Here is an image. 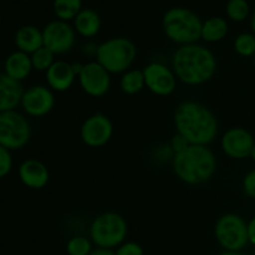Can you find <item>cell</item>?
<instances>
[{"label": "cell", "mask_w": 255, "mask_h": 255, "mask_svg": "<svg viewBox=\"0 0 255 255\" xmlns=\"http://www.w3.org/2000/svg\"><path fill=\"white\" fill-rule=\"evenodd\" d=\"M146 89L159 97L171 96L177 89L178 79L173 69L161 61H151L143 67Z\"/></svg>", "instance_id": "9c48e42d"}, {"label": "cell", "mask_w": 255, "mask_h": 255, "mask_svg": "<svg viewBox=\"0 0 255 255\" xmlns=\"http://www.w3.org/2000/svg\"><path fill=\"white\" fill-rule=\"evenodd\" d=\"M229 32V24L224 17L212 16L203 21L201 39L208 44H216L227 37Z\"/></svg>", "instance_id": "44dd1931"}, {"label": "cell", "mask_w": 255, "mask_h": 255, "mask_svg": "<svg viewBox=\"0 0 255 255\" xmlns=\"http://www.w3.org/2000/svg\"><path fill=\"white\" fill-rule=\"evenodd\" d=\"M55 92L45 85H35L25 90L21 99L24 111L31 117H44L54 110Z\"/></svg>", "instance_id": "5bb4252c"}, {"label": "cell", "mask_w": 255, "mask_h": 255, "mask_svg": "<svg viewBox=\"0 0 255 255\" xmlns=\"http://www.w3.org/2000/svg\"><path fill=\"white\" fill-rule=\"evenodd\" d=\"M137 57V47L128 37L116 36L99 44L96 61L111 75H122L132 69Z\"/></svg>", "instance_id": "5b68a950"}, {"label": "cell", "mask_w": 255, "mask_h": 255, "mask_svg": "<svg viewBox=\"0 0 255 255\" xmlns=\"http://www.w3.org/2000/svg\"><path fill=\"white\" fill-rule=\"evenodd\" d=\"M217 166V157L209 146L191 144L172 158L174 174L188 186H199L211 181L216 174Z\"/></svg>", "instance_id": "3957f363"}, {"label": "cell", "mask_w": 255, "mask_h": 255, "mask_svg": "<svg viewBox=\"0 0 255 255\" xmlns=\"http://www.w3.org/2000/svg\"><path fill=\"white\" fill-rule=\"evenodd\" d=\"M112 75L96 60L86 62L77 76L80 87L90 97L99 99L105 96L111 89Z\"/></svg>", "instance_id": "8fae6325"}, {"label": "cell", "mask_w": 255, "mask_h": 255, "mask_svg": "<svg viewBox=\"0 0 255 255\" xmlns=\"http://www.w3.org/2000/svg\"><path fill=\"white\" fill-rule=\"evenodd\" d=\"M128 224L124 216L116 212H104L92 219L89 237L96 248L115 249L126 242Z\"/></svg>", "instance_id": "8992f818"}, {"label": "cell", "mask_w": 255, "mask_h": 255, "mask_svg": "<svg viewBox=\"0 0 255 255\" xmlns=\"http://www.w3.org/2000/svg\"><path fill=\"white\" fill-rule=\"evenodd\" d=\"M214 238L223 251L243 252L249 244L248 222L237 213L223 214L216 222Z\"/></svg>", "instance_id": "52a82bcc"}, {"label": "cell", "mask_w": 255, "mask_h": 255, "mask_svg": "<svg viewBox=\"0 0 255 255\" xmlns=\"http://www.w3.org/2000/svg\"><path fill=\"white\" fill-rule=\"evenodd\" d=\"M251 27H252V32L255 35V10L252 15V19H251Z\"/></svg>", "instance_id": "d590c367"}, {"label": "cell", "mask_w": 255, "mask_h": 255, "mask_svg": "<svg viewBox=\"0 0 255 255\" xmlns=\"http://www.w3.org/2000/svg\"><path fill=\"white\" fill-rule=\"evenodd\" d=\"M115 254L116 255H144V251L142 248L141 244H138L137 242L132 241H126L121 244L120 247H117L115 249Z\"/></svg>", "instance_id": "83f0119b"}, {"label": "cell", "mask_w": 255, "mask_h": 255, "mask_svg": "<svg viewBox=\"0 0 255 255\" xmlns=\"http://www.w3.org/2000/svg\"><path fill=\"white\" fill-rule=\"evenodd\" d=\"M114 131L111 119L102 112H96L82 122L80 138L90 148H101L111 141Z\"/></svg>", "instance_id": "30bf717a"}, {"label": "cell", "mask_w": 255, "mask_h": 255, "mask_svg": "<svg viewBox=\"0 0 255 255\" xmlns=\"http://www.w3.org/2000/svg\"><path fill=\"white\" fill-rule=\"evenodd\" d=\"M19 178L27 188L39 191L45 188L49 183L50 172L41 161L36 158H29L20 164Z\"/></svg>", "instance_id": "2e32d148"}, {"label": "cell", "mask_w": 255, "mask_h": 255, "mask_svg": "<svg viewBox=\"0 0 255 255\" xmlns=\"http://www.w3.org/2000/svg\"><path fill=\"white\" fill-rule=\"evenodd\" d=\"M55 56H56V55H55L51 50H49L45 46L40 47V49L36 50L34 54L30 55L32 67H34V70L40 72H46L47 70L52 66V64L56 61V60H55Z\"/></svg>", "instance_id": "4316f807"}, {"label": "cell", "mask_w": 255, "mask_h": 255, "mask_svg": "<svg viewBox=\"0 0 255 255\" xmlns=\"http://www.w3.org/2000/svg\"><path fill=\"white\" fill-rule=\"evenodd\" d=\"M120 89L128 96L139 94L146 89L143 71L138 69H129L120 77Z\"/></svg>", "instance_id": "7402d4cb"}, {"label": "cell", "mask_w": 255, "mask_h": 255, "mask_svg": "<svg viewBox=\"0 0 255 255\" xmlns=\"http://www.w3.org/2000/svg\"><path fill=\"white\" fill-rule=\"evenodd\" d=\"M45 79L46 86H49L54 92H66L75 84L77 76L72 67V62L66 60H56L45 72Z\"/></svg>", "instance_id": "9a60e30c"}, {"label": "cell", "mask_w": 255, "mask_h": 255, "mask_svg": "<svg viewBox=\"0 0 255 255\" xmlns=\"http://www.w3.org/2000/svg\"><path fill=\"white\" fill-rule=\"evenodd\" d=\"M90 255H116V254H115V251H112V249L95 248Z\"/></svg>", "instance_id": "836d02e7"}, {"label": "cell", "mask_w": 255, "mask_h": 255, "mask_svg": "<svg viewBox=\"0 0 255 255\" xmlns=\"http://www.w3.org/2000/svg\"><path fill=\"white\" fill-rule=\"evenodd\" d=\"M32 70L34 67H32L30 55L19 51V50L9 55L5 61V75L19 82L26 79L31 74Z\"/></svg>", "instance_id": "ffe728a7"}, {"label": "cell", "mask_w": 255, "mask_h": 255, "mask_svg": "<svg viewBox=\"0 0 255 255\" xmlns=\"http://www.w3.org/2000/svg\"><path fill=\"white\" fill-rule=\"evenodd\" d=\"M74 29L77 35L84 39H92L101 31L102 20L99 12L94 9H82L74 19Z\"/></svg>", "instance_id": "ac0fdd59"}, {"label": "cell", "mask_w": 255, "mask_h": 255, "mask_svg": "<svg viewBox=\"0 0 255 255\" xmlns=\"http://www.w3.org/2000/svg\"><path fill=\"white\" fill-rule=\"evenodd\" d=\"M94 251V243L86 236L71 237L66 243V253L69 255H90Z\"/></svg>", "instance_id": "484cf974"}, {"label": "cell", "mask_w": 255, "mask_h": 255, "mask_svg": "<svg viewBox=\"0 0 255 255\" xmlns=\"http://www.w3.org/2000/svg\"><path fill=\"white\" fill-rule=\"evenodd\" d=\"M227 1H229V0H227Z\"/></svg>", "instance_id": "f35d334b"}, {"label": "cell", "mask_w": 255, "mask_h": 255, "mask_svg": "<svg viewBox=\"0 0 255 255\" xmlns=\"http://www.w3.org/2000/svg\"><path fill=\"white\" fill-rule=\"evenodd\" d=\"M249 158H251L252 161H253L254 163H255V142H254V146H253V148H252V152H251V157H249Z\"/></svg>", "instance_id": "8d00e7d4"}, {"label": "cell", "mask_w": 255, "mask_h": 255, "mask_svg": "<svg viewBox=\"0 0 255 255\" xmlns=\"http://www.w3.org/2000/svg\"><path fill=\"white\" fill-rule=\"evenodd\" d=\"M31 137L29 121L14 111L0 114V146L6 149H20L26 146Z\"/></svg>", "instance_id": "ba28073f"}, {"label": "cell", "mask_w": 255, "mask_h": 255, "mask_svg": "<svg viewBox=\"0 0 255 255\" xmlns=\"http://www.w3.org/2000/svg\"><path fill=\"white\" fill-rule=\"evenodd\" d=\"M233 49L239 56L253 57L255 55V35L253 32H241L233 41Z\"/></svg>", "instance_id": "cb8c5ba5"}, {"label": "cell", "mask_w": 255, "mask_h": 255, "mask_svg": "<svg viewBox=\"0 0 255 255\" xmlns=\"http://www.w3.org/2000/svg\"><path fill=\"white\" fill-rule=\"evenodd\" d=\"M15 44L19 51L25 52L27 55L34 54L36 50L44 46V37L42 30L34 25H25L20 27L15 34Z\"/></svg>", "instance_id": "d6986e66"}, {"label": "cell", "mask_w": 255, "mask_h": 255, "mask_svg": "<svg viewBox=\"0 0 255 255\" xmlns=\"http://www.w3.org/2000/svg\"><path fill=\"white\" fill-rule=\"evenodd\" d=\"M173 124L177 133L191 144L209 146L218 137V119L208 106L196 100H186L176 107Z\"/></svg>", "instance_id": "6da1fadb"}, {"label": "cell", "mask_w": 255, "mask_h": 255, "mask_svg": "<svg viewBox=\"0 0 255 255\" xmlns=\"http://www.w3.org/2000/svg\"><path fill=\"white\" fill-rule=\"evenodd\" d=\"M24 89L21 82L0 74V114L14 111L21 104Z\"/></svg>", "instance_id": "e0dca14e"}, {"label": "cell", "mask_w": 255, "mask_h": 255, "mask_svg": "<svg viewBox=\"0 0 255 255\" xmlns=\"http://www.w3.org/2000/svg\"><path fill=\"white\" fill-rule=\"evenodd\" d=\"M248 239L249 244L255 247V216L248 222Z\"/></svg>", "instance_id": "d6a6232c"}, {"label": "cell", "mask_w": 255, "mask_h": 255, "mask_svg": "<svg viewBox=\"0 0 255 255\" xmlns=\"http://www.w3.org/2000/svg\"><path fill=\"white\" fill-rule=\"evenodd\" d=\"M97 49H99V45L94 44V42H87V44H85L82 46L81 51L86 57H94V59H96Z\"/></svg>", "instance_id": "1f68e13d"}, {"label": "cell", "mask_w": 255, "mask_h": 255, "mask_svg": "<svg viewBox=\"0 0 255 255\" xmlns=\"http://www.w3.org/2000/svg\"><path fill=\"white\" fill-rule=\"evenodd\" d=\"M253 62H254V66H255V55L253 56Z\"/></svg>", "instance_id": "74e56055"}, {"label": "cell", "mask_w": 255, "mask_h": 255, "mask_svg": "<svg viewBox=\"0 0 255 255\" xmlns=\"http://www.w3.org/2000/svg\"><path fill=\"white\" fill-rule=\"evenodd\" d=\"M218 255H246L243 254L242 252H228V251H223L222 253H219Z\"/></svg>", "instance_id": "e575fe53"}, {"label": "cell", "mask_w": 255, "mask_h": 255, "mask_svg": "<svg viewBox=\"0 0 255 255\" xmlns=\"http://www.w3.org/2000/svg\"><path fill=\"white\" fill-rule=\"evenodd\" d=\"M201 17L187 7H172L167 10L162 19L164 35L178 46L196 44L201 40Z\"/></svg>", "instance_id": "277c9868"}, {"label": "cell", "mask_w": 255, "mask_h": 255, "mask_svg": "<svg viewBox=\"0 0 255 255\" xmlns=\"http://www.w3.org/2000/svg\"><path fill=\"white\" fill-rule=\"evenodd\" d=\"M76 31L67 21L54 20L42 29L44 46L51 50L55 55H65L76 45Z\"/></svg>", "instance_id": "7c38bea8"}, {"label": "cell", "mask_w": 255, "mask_h": 255, "mask_svg": "<svg viewBox=\"0 0 255 255\" xmlns=\"http://www.w3.org/2000/svg\"><path fill=\"white\" fill-rule=\"evenodd\" d=\"M82 10V0H54V12L57 20L74 21Z\"/></svg>", "instance_id": "603a6c76"}, {"label": "cell", "mask_w": 255, "mask_h": 255, "mask_svg": "<svg viewBox=\"0 0 255 255\" xmlns=\"http://www.w3.org/2000/svg\"><path fill=\"white\" fill-rule=\"evenodd\" d=\"M255 138L244 127H231L221 137V148L227 157L243 161L251 157Z\"/></svg>", "instance_id": "4fadbf2b"}, {"label": "cell", "mask_w": 255, "mask_h": 255, "mask_svg": "<svg viewBox=\"0 0 255 255\" xmlns=\"http://www.w3.org/2000/svg\"><path fill=\"white\" fill-rule=\"evenodd\" d=\"M242 188H243L244 194L248 198L255 199V168L251 169L246 176L243 177L242 181Z\"/></svg>", "instance_id": "f1b7e54d"}, {"label": "cell", "mask_w": 255, "mask_h": 255, "mask_svg": "<svg viewBox=\"0 0 255 255\" xmlns=\"http://www.w3.org/2000/svg\"><path fill=\"white\" fill-rule=\"evenodd\" d=\"M168 144H169V147H171L172 152H173L174 154L181 153V152H183L184 149H187L189 146H191V143H189V142L187 141V139L184 138L182 134L177 133V132H176V134L172 137Z\"/></svg>", "instance_id": "4dcf8cb0"}, {"label": "cell", "mask_w": 255, "mask_h": 255, "mask_svg": "<svg viewBox=\"0 0 255 255\" xmlns=\"http://www.w3.org/2000/svg\"><path fill=\"white\" fill-rule=\"evenodd\" d=\"M227 16L234 22H243L251 15V6L247 0H229L226 6Z\"/></svg>", "instance_id": "d4e9b609"}, {"label": "cell", "mask_w": 255, "mask_h": 255, "mask_svg": "<svg viewBox=\"0 0 255 255\" xmlns=\"http://www.w3.org/2000/svg\"><path fill=\"white\" fill-rule=\"evenodd\" d=\"M12 167V158L9 149L0 146V178L6 176Z\"/></svg>", "instance_id": "f546056e"}, {"label": "cell", "mask_w": 255, "mask_h": 255, "mask_svg": "<svg viewBox=\"0 0 255 255\" xmlns=\"http://www.w3.org/2000/svg\"><path fill=\"white\" fill-rule=\"evenodd\" d=\"M171 64L178 81L192 87L211 81L218 69L213 51L198 42L178 46L172 55Z\"/></svg>", "instance_id": "7a4b0ae2"}]
</instances>
